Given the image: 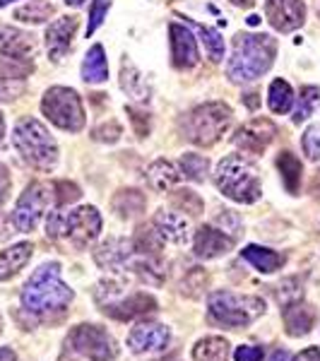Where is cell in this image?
Instances as JSON below:
<instances>
[{
  "label": "cell",
  "instance_id": "1",
  "mask_svg": "<svg viewBox=\"0 0 320 361\" xmlns=\"http://www.w3.org/2000/svg\"><path fill=\"white\" fill-rule=\"evenodd\" d=\"M277 56V42L270 34H248L238 32L234 37V51L226 61V75L231 82L246 85L263 78L272 68Z\"/></svg>",
  "mask_w": 320,
  "mask_h": 361
},
{
  "label": "cell",
  "instance_id": "2",
  "mask_svg": "<svg viewBox=\"0 0 320 361\" xmlns=\"http://www.w3.org/2000/svg\"><path fill=\"white\" fill-rule=\"evenodd\" d=\"M73 296V289L61 279V265L44 263L22 289V308L37 318H49L66 311Z\"/></svg>",
  "mask_w": 320,
  "mask_h": 361
},
{
  "label": "cell",
  "instance_id": "3",
  "mask_svg": "<svg viewBox=\"0 0 320 361\" xmlns=\"http://www.w3.org/2000/svg\"><path fill=\"white\" fill-rule=\"evenodd\" d=\"M214 183H217L219 193L234 202H241V205H251L263 195L258 169L243 154L224 157L214 169Z\"/></svg>",
  "mask_w": 320,
  "mask_h": 361
},
{
  "label": "cell",
  "instance_id": "4",
  "mask_svg": "<svg viewBox=\"0 0 320 361\" xmlns=\"http://www.w3.org/2000/svg\"><path fill=\"white\" fill-rule=\"evenodd\" d=\"M13 145L25 159V164L37 169V171H51L58 164V145L54 135L42 121L32 118V116L17 121L13 130Z\"/></svg>",
  "mask_w": 320,
  "mask_h": 361
},
{
  "label": "cell",
  "instance_id": "5",
  "mask_svg": "<svg viewBox=\"0 0 320 361\" xmlns=\"http://www.w3.org/2000/svg\"><path fill=\"white\" fill-rule=\"evenodd\" d=\"M231 118H234V111H231L229 104L207 102V104H200V106L190 109V111L183 116L181 130L193 145L212 147V145L226 133V128L231 126Z\"/></svg>",
  "mask_w": 320,
  "mask_h": 361
},
{
  "label": "cell",
  "instance_id": "6",
  "mask_svg": "<svg viewBox=\"0 0 320 361\" xmlns=\"http://www.w3.org/2000/svg\"><path fill=\"white\" fill-rule=\"evenodd\" d=\"M209 316L229 328H246L265 313V301L260 296L214 292L207 299Z\"/></svg>",
  "mask_w": 320,
  "mask_h": 361
},
{
  "label": "cell",
  "instance_id": "7",
  "mask_svg": "<svg viewBox=\"0 0 320 361\" xmlns=\"http://www.w3.org/2000/svg\"><path fill=\"white\" fill-rule=\"evenodd\" d=\"M42 111L61 130L80 133L85 128L82 99L70 87H51L42 99Z\"/></svg>",
  "mask_w": 320,
  "mask_h": 361
},
{
  "label": "cell",
  "instance_id": "8",
  "mask_svg": "<svg viewBox=\"0 0 320 361\" xmlns=\"http://www.w3.org/2000/svg\"><path fill=\"white\" fill-rule=\"evenodd\" d=\"M66 347L75 352L78 357H85L90 361H111L118 357L116 340L99 325H78L70 330Z\"/></svg>",
  "mask_w": 320,
  "mask_h": 361
},
{
  "label": "cell",
  "instance_id": "9",
  "mask_svg": "<svg viewBox=\"0 0 320 361\" xmlns=\"http://www.w3.org/2000/svg\"><path fill=\"white\" fill-rule=\"evenodd\" d=\"M51 197V188L46 183H39V180H34V183L27 185V190L20 195V200H17V205L13 209V224L17 231H22V234H29V231L37 229V224L42 222L46 207H49Z\"/></svg>",
  "mask_w": 320,
  "mask_h": 361
},
{
  "label": "cell",
  "instance_id": "10",
  "mask_svg": "<svg viewBox=\"0 0 320 361\" xmlns=\"http://www.w3.org/2000/svg\"><path fill=\"white\" fill-rule=\"evenodd\" d=\"M101 231V214L97 207H78L68 212V222H66V238L75 243V246L85 248L99 236Z\"/></svg>",
  "mask_w": 320,
  "mask_h": 361
},
{
  "label": "cell",
  "instance_id": "11",
  "mask_svg": "<svg viewBox=\"0 0 320 361\" xmlns=\"http://www.w3.org/2000/svg\"><path fill=\"white\" fill-rule=\"evenodd\" d=\"M275 135H277V126L270 118H253L236 130L234 145L246 154H263L267 145L275 140Z\"/></svg>",
  "mask_w": 320,
  "mask_h": 361
},
{
  "label": "cell",
  "instance_id": "12",
  "mask_svg": "<svg viewBox=\"0 0 320 361\" xmlns=\"http://www.w3.org/2000/svg\"><path fill=\"white\" fill-rule=\"evenodd\" d=\"M265 17L277 32H296L306 22L304 0H265Z\"/></svg>",
  "mask_w": 320,
  "mask_h": 361
},
{
  "label": "cell",
  "instance_id": "13",
  "mask_svg": "<svg viewBox=\"0 0 320 361\" xmlns=\"http://www.w3.org/2000/svg\"><path fill=\"white\" fill-rule=\"evenodd\" d=\"M94 260L106 272H116V275L130 272V265L135 260V248L128 238H111V241H104L94 250Z\"/></svg>",
  "mask_w": 320,
  "mask_h": 361
},
{
  "label": "cell",
  "instance_id": "14",
  "mask_svg": "<svg viewBox=\"0 0 320 361\" xmlns=\"http://www.w3.org/2000/svg\"><path fill=\"white\" fill-rule=\"evenodd\" d=\"M168 44H171V61L178 70L195 68L200 63L197 42L185 25H168Z\"/></svg>",
  "mask_w": 320,
  "mask_h": 361
},
{
  "label": "cell",
  "instance_id": "15",
  "mask_svg": "<svg viewBox=\"0 0 320 361\" xmlns=\"http://www.w3.org/2000/svg\"><path fill=\"white\" fill-rule=\"evenodd\" d=\"M78 25H80V22H78V17H75V15H63V17H58V20H54L49 27H46V49H49V58L54 63L66 58L70 46H73Z\"/></svg>",
  "mask_w": 320,
  "mask_h": 361
},
{
  "label": "cell",
  "instance_id": "16",
  "mask_svg": "<svg viewBox=\"0 0 320 361\" xmlns=\"http://www.w3.org/2000/svg\"><path fill=\"white\" fill-rule=\"evenodd\" d=\"M171 340L168 328L159 323H137L128 335V347L135 354H147V352H164Z\"/></svg>",
  "mask_w": 320,
  "mask_h": 361
},
{
  "label": "cell",
  "instance_id": "17",
  "mask_svg": "<svg viewBox=\"0 0 320 361\" xmlns=\"http://www.w3.org/2000/svg\"><path fill=\"white\" fill-rule=\"evenodd\" d=\"M101 311L106 316H113L118 320H133V318H140V316H147V313H154L156 311V301L152 299L149 294H142V292H135L130 296H116L109 304L101 306Z\"/></svg>",
  "mask_w": 320,
  "mask_h": 361
},
{
  "label": "cell",
  "instance_id": "18",
  "mask_svg": "<svg viewBox=\"0 0 320 361\" xmlns=\"http://www.w3.org/2000/svg\"><path fill=\"white\" fill-rule=\"evenodd\" d=\"M195 255L202 260H214L219 255H226L234 248V238L229 234H224L222 229H217L214 224H205L195 231V241H193Z\"/></svg>",
  "mask_w": 320,
  "mask_h": 361
},
{
  "label": "cell",
  "instance_id": "19",
  "mask_svg": "<svg viewBox=\"0 0 320 361\" xmlns=\"http://www.w3.org/2000/svg\"><path fill=\"white\" fill-rule=\"evenodd\" d=\"M37 51V42L32 34L17 27L0 25V56L15 58V61H29Z\"/></svg>",
  "mask_w": 320,
  "mask_h": 361
},
{
  "label": "cell",
  "instance_id": "20",
  "mask_svg": "<svg viewBox=\"0 0 320 361\" xmlns=\"http://www.w3.org/2000/svg\"><path fill=\"white\" fill-rule=\"evenodd\" d=\"M154 229L161 236V241L168 243H185L190 231L188 217H183L181 212H173V209H159L154 214Z\"/></svg>",
  "mask_w": 320,
  "mask_h": 361
},
{
  "label": "cell",
  "instance_id": "21",
  "mask_svg": "<svg viewBox=\"0 0 320 361\" xmlns=\"http://www.w3.org/2000/svg\"><path fill=\"white\" fill-rule=\"evenodd\" d=\"M121 87H123L125 94L130 97L135 104H140V106H142V104H147L149 94H152L147 80H144L142 73L135 68V63L128 61V58L121 63Z\"/></svg>",
  "mask_w": 320,
  "mask_h": 361
},
{
  "label": "cell",
  "instance_id": "22",
  "mask_svg": "<svg viewBox=\"0 0 320 361\" xmlns=\"http://www.w3.org/2000/svg\"><path fill=\"white\" fill-rule=\"evenodd\" d=\"M34 253V246L29 241H22V243H15V246L0 250V282H8L13 279L17 272L22 270L29 258Z\"/></svg>",
  "mask_w": 320,
  "mask_h": 361
},
{
  "label": "cell",
  "instance_id": "23",
  "mask_svg": "<svg viewBox=\"0 0 320 361\" xmlns=\"http://www.w3.org/2000/svg\"><path fill=\"white\" fill-rule=\"evenodd\" d=\"M316 323V311L306 304H287L284 308V325H287V333L292 337H301V335H308Z\"/></svg>",
  "mask_w": 320,
  "mask_h": 361
},
{
  "label": "cell",
  "instance_id": "24",
  "mask_svg": "<svg viewBox=\"0 0 320 361\" xmlns=\"http://www.w3.org/2000/svg\"><path fill=\"white\" fill-rule=\"evenodd\" d=\"M241 258L246 260V263H251L258 272H263V275H272V272H277L279 267L284 265L282 253H277V250H272V248L253 246V243L241 250Z\"/></svg>",
  "mask_w": 320,
  "mask_h": 361
},
{
  "label": "cell",
  "instance_id": "25",
  "mask_svg": "<svg viewBox=\"0 0 320 361\" xmlns=\"http://www.w3.org/2000/svg\"><path fill=\"white\" fill-rule=\"evenodd\" d=\"M147 180H149V185H152L154 190L166 193V190H171L173 185L181 180V169L173 164V161H168V159H156L147 169Z\"/></svg>",
  "mask_w": 320,
  "mask_h": 361
},
{
  "label": "cell",
  "instance_id": "26",
  "mask_svg": "<svg viewBox=\"0 0 320 361\" xmlns=\"http://www.w3.org/2000/svg\"><path fill=\"white\" fill-rule=\"evenodd\" d=\"M82 80L87 85H101L109 80V63H106V54H104L101 44H94L87 51V56L82 61Z\"/></svg>",
  "mask_w": 320,
  "mask_h": 361
},
{
  "label": "cell",
  "instance_id": "27",
  "mask_svg": "<svg viewBox=\"0 0 320 361\" xmlns=\"http://www.w3.org/2000/svg\"><path fill=\"white\" fill-rule=\"evenodd\" d=\"M183 25L190 29V32H195L197 37H200L202 46H205L207 51V58L212 63H219L224 58V39L222 34L217 32L214 27H207V25H197L193 20H183Z\"/></svg>",
  "mask_w": 320,
  "mask_h": 361
},
{
  "label": "cell",
  "instance_id": "28",
  "mask_svg": "<svg viewBox=\"0 0 320 361\" xmlns=\"http://www.w3.org/2000/svg\"><path fill=\"white\" fill-rule=\"evenodd\" d=\"M277 166H279V173H282V183H284V188H287V193L296 195L301 185V173H304L301 159L289 152V149H284V152H279L277 157Z\"/></svg>",
  "mask_w": 320,
  "mask_h": 361
},
{
  "label": "cell",
  "instance_id": "29",
  "mask_svg": "<svg viewBox=\"0 0 320 361\" xmlns=\"http://www.w3.org/2000/svg\"><path fill=\"white\" fill-rule=\"evenodd\" d=\"M195 361H226L229 359V342L224 337H205L193 347Z\"/></svg>",
  "mask_w": 320,
  "mask_h": 361
},
{
  "label": "cell",
  "instance_id": "30",
  "mask_svg": "<svg viewBox=\"0 0 320 361\" xmlns=\"http://www.w3.org/2000/svg\"><path fill=\"white\" fill-rule=\"evenodd\" d=\"M267 106L272 114H287L294 106V90L287 80H272L267 92Z\"/></svg>",
  "mask_w": 320,
  "mask_h": 361
},
{
  "label": "cell",
  "instance_id": "31",
  "mask_svg": "<svg viewBox=\"0 0 320 361\" xmlns=\"http://www.w3.org/2000/svg\"><path fill=\"white\" fill-rule=\"evenodd\" d=\"M144 205H147V200H144V195L135 188H128V190L123 188V190H118L113 197V209L125 219L137 217V214L144 209Z\"/></svg>",
  "mask_w": 320,
  "mask_h": 361
},
{
  "label": "cell",
  "instance_id": "32",
  "mask_svg": "<svg viewBox=\"0 0 320 361\" xmlns=\"http://www.w3.org/2000/svg\"><path fill=\"white\" fill-rule=\"evenodd\" d=\"M320 106V87H301L299 92V102H296L294 109V123H304L313 116V111Z\"/></svg>",
  "mask_w": 320,
  "mask_h": 361
},
{
  "label": "cell",
  "instance_id": "33",
  "mask_svg": "<svg viewBox=\"0 0 320 361\" xmlns=\"http://www.w3.org/2000/svg\"><path fill=\"white\" fill-rule=\"evenodd\" d=\"M181 166V176H185L188 180H195V183H202L209 173V161L207 157L202 154H195V152H185L178 161Z\"/></svg>",
  "mask_w": 320,
  "mask_h": 361
},
{
  "label": "cell",
  "instance_id": "34",
  "mask_svg": "<svg viewBox=\"0 0 320 361\" xmlns=\"http://www.w3.org/2000/svg\"><path fill=\"white\" fill-rule=\"evenodd\" d=\"M54 15V5L49 0H32L25 8H20L15 13V20L20 22H29V25H42L49 17Z\"/></svg>",
  "mask_w": 320,
  "mask_h": 361
},
{
  "label": "cell",
  "instance_id": "35",
  "mask_svg": "<svg viewBox=\"0 0 320 361\" xmlns=\"http://www.w3.org/2000/svg\"><path fill=\"white\" fill-rule=\"evenodd\" d=\"M133 248H135L137 255H156L161 248V236L149 229H144V226H140L135 238H133Z\"/></svg>",
  "mask_w": 320,
  "mask_h": 361
},
{
  "label": "cell",
  "instance_id": "36",
  "mask_svg": "<svg viewBox=\"0 0 320 361\" xmlns=\"http://www.w3.org/2000/svg\"><path fill=\"white\" fill-rule=\"evenodd\" d=\"M301 147L311 161H320V123L308 126L301 135Z\"/></svg>",
  "mask_w": 320,
  "mask_h": 361
},
{
  "label": "cell",
  "instance_id": "37",
  "mask_svg": "<svg viewBox=\"0 0 320 361\" xmlns=\"http://www.w3.org/2000/svg\"><path fill=\"white\" fill-rule=\"evenodd\" d=\"M109 10H111V0H92L90 17H87V37H92V34L101 27V22Z\"/></svg>",
  "mask_w": 320,
  "mask_h": 361
},
{
  "label": "cell",
  "instance_id": "38",
  "mask_svg": "<svg viewBox=\"0 0 320 361\" xmlns=\"http://www.w3.org/2000/svg\"><path fill=\"white\" fill-rule=\"evenodd\" d=\"M80 188L75 183H70V180H58L54 183V197L58 202V207H66L70 202H78L80 200Z\"/></svg>",
  "mask_w": 320,
  "mask_h": 361
},
{
  "label": "cell",
  "instance_id": "39",
  "mask_svg": "<svg viewBox=\"0 0 320 361\" xmlns=\"http://www.w3.org/2000/svg\"><path fill=\"white\" fill-rule=\"evenodd\" d=\"M66 222L68 212H63L61 207L51 209L49 219H46V234H49V238H66Z\"/></svg>",
  "mask_w": 320,
  "mask_h": 361
},
{
  "label": "cell",
  "instance_id": "40",
  "mask_svg": "<svg viewBox=\"0 0 320 361\" xmlns=\"http://www.w3.org/2000/svg\"><path fill=\"white\" fill-rule=\"evenodd\" d=\"M173 202H176V207L185 209V212L190 214H200L202 212V200L200 195L195 193V190H176V195H173Z\"/></svg>",
  "mask_w": 320,
  "mask_h": 361
},
{
  "label": "cell",
  "instance_id": "41",
  "mask_svg": "<svg viewBox=\"0 0 320 361\" xmlns=\"http://www.w3.org/2000/svg\"><path fill=\"white\" fill-rule=\"evenodd\" d=\"M121 135H123V128H121L116 121H109V123H101L99 128H94L92 130V137L97 140V142H109V145H113V142H118Z\"/></svg>",
  "mask_w": 320,
  "mask_h": 361
},
{
  "label": "cell",
  "instance_id": "42",
  "mask_svg": "<svg viewBox=\"0 0 320 361\" xmlns=\"http://www.w3.org/2000/svg\"><path fill=\"white\" fill-rule=\"evenodd\" d=\"M214 226H217V229H222L224 234H229L231 238H236L238 226H241V219H238L236 214L231 212V209H224V212L217 217V222H214Z\"/></svg>",
  "mask_w": 320,
  "mask_h": 361
},
{
  "label": "cell",
  "instance_id": "43",
  "mask_svg": "<svg viewBox=\"0 0 320 361\" xmlns=\"http://www.w3.org/2000/svg\"><path fill=\"white\" fill-rule=\"evenodd\" d=\"M125 111H128V116H130L133 128H135L137 137L147 135V133H149V114L140 111V109H135V106H125Z\"/></svg>",
  "mask_w": 320,
  "mask_h": 361
},
{
  "label": "cell",
  "instance_id": "44",
  "mask_svg": "<svg viewBox=\"0 0 320 361\" xmlns=\"http://www.w3.org/2000/svg\"><path fill=\"white\" fill-rule=\"evenodd\" d=\"M236 361H263V349L253 345H243L234 352Z\"/></svg>",
  "mask_w": 320,
  "mask_h": 361
},
{
  "label": "cell",
  "instance_id": "45",
  "mask_svg": "<svg viewBox=\"0 0 320 361\" xmlns=\"http://www.w3.org/2000/svg\"><path fill=\"white\" fill-rule=\"evenodd\" d=\"M8 193H10V173L5 164H0V205L8 200Z\"/></svg>",
  "mask_w": 320,
  "mask_h": 361
},
{
  "label": "cell",
  "instance_id": "46",
  "mask_svg": "<svg viewBox=\"0 0 320 361\" xmlns=\"http://www.w3.org/2000/svg\"><path fill=\"white\" fill-rule=\"evenodd\" d=\"M294 361H320V349L318 347H308Z\"/></svg>",
  "mask_w": 320,
  "mask_h": 361
},
{
  "label": "cell",
  "instance_id": "47",
  "mask_svg": "<svg viewBox=\"0 0 320 361\" xmlns=\"http://www.w3.org/2000/svg\"><path fill=\"white\" fill-rule=\"evenodd\" d=\"M0 361H17V354L10 347H0Z\"/></svg>",
  "mask_w": 320,
  "mask_h": 361
},
{
  "label": "cell",
  "instance_id": "48",
  "mask_svg": "<svg viewBox=\"0 0 320 361\" xmlns=\"http://www.w3.org/2000/svg\"><path fill=\"white\" fill-rule=\"evenodd\" d=\"M270 361H294V359H292V354H289V352H284V349H277V352L270 357Z\"/></svg>",
  "mask_w": 320,
  "mask_h": 361
},
{
  "label": "cell",
  "instance_id": "49",
  "mask_svg": "<svg viewBox=\"0 0 320 361\" xmlns=\"http://www.w3.org/2000/svg\"><path fill=\"white\" fill-rule=\"evenodd\" d=\"M231 3H234L236 8H253L255 0H231Z\"/></svg>",
  "mask_w": 320,
  "mask_h": 361
},
{
  "label": "cell",
  "instance_id": "50",
  "mask_svg": "<svg viewBox=\"0 0 320 361\" xmlns=\"http://www.w3.org/2000/svg\"><path fill=\"white\" fill-rule=\"evenodd\" d=\"M255 97H258V94H253V92H251V94H246V104H248L251 109L258 106V99H255Z\"/></svg>",
  "mask_w": 320,
  "mask_h": 361
},
{
  "label": "cell",
  "instance_id": "51",
  "mask_svg": "<svg viewBox=\"0 0 320 361\" xmlns=\"http://www.w3.org/2000/svg\"><path fill=\"white\" fill-rule=\"evenodd\" d=\"M85 0H66V5L68 8H80V5H82Z\"/></svg>",
  "mask_w": 320,
  "mask_h": 361
},
{
  "label": "cell",
  "instance_id": "52",
  "mask_svg": "<svg viewBox=\"0 0 320 361\" xmlns=\"http://www.w3.org/2000/svg\"><path fill=\"white\" fill-rule=\"evenodd\" d=\"M248 25H251V27H258V25H260V17H258V15H251V17H248Z\"/></svg>",
  "mask_w": 320,
  "mask_h": 361
},
{
  "label": "cell",
  "instance_id": "53",
  "mask_svg": "<svg viewBox=\"0 0 320 361\" xmlns=\"http://www.w3.org/2000/svg\"><path fill=\"white\" fill-rule=\"evenodd\" d=\"M5 137V116L0 114V140Z\"/></svg>",
  "mask_w": 320,
  "mask_h": 361
},
{
  "label": "cell",
  "instance_id": "54",
  "mask_svg": "<svg viewBox=\"0 0 320 361\" xmlns=\"http://www.w3.org/2000/svg\"><path fill=\"white\" fill-rule=\"evenodd\" d=\"M10 3H15V0H0V10H3L5 5H10Z\"/></svg>",
  "mask_w": 320,
  "mask_h": 361
},
{
  "label": "cell",
  "instance_id": "55",
  "mask_svg": "<svg viewBox=\"0 0 320 361\" xmlns=\"http://www.w3.org/2000/svg\"><path fill=\"white\" fill-rule=\"evenodd\" d=\"M0 333H3V320H0Z\"/></svg>",
  "mask_w": 320,
  "mask_h": 361
}]
</instances>
